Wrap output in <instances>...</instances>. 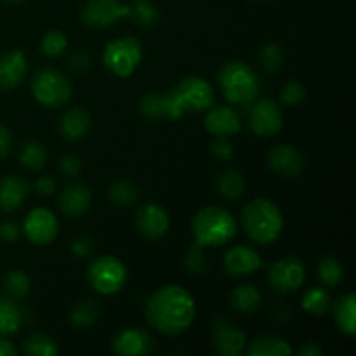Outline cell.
I'll list each match as a JSON object with an SVG mask.
<instances>
[{
  "mask_svg": "<svg viewBox=\"0 0 356 356\" xmlns=\"http://www.w3.org/2000/svg\"><path fill=\"white\" fill-rule=\"evenodd\" d=\"M306 278V268L299 257L289 256L275 261L268 271V282L278 294L298 291Z\"/></svg>",
  "mask_w": 356,
  "mask_h": 356,
  "instance_id": "9c48e42d",
  "label": "cell"
},
{
  "mask_svg": "<svg viewBox=\"0 0 356 356\" xmlns=\"http://www.w3.org/2000/svg\"><path fill=\"white\" fill-rule=\"evenodd\" d=\"M90 124V115L87 113L83 108H70L65 115H63L61 122H59V131L70 141H76V139H82L83 136L89 132Z\"/></svg>",
  "mask_w": 356,
  "mask_h": 356,
  "instance_id": "7402d4cb",
  "label": "cell"
},
{
  "mask_svg": "<svg viewBox=\"0 0 356 356\" xmlns=\"http://www.w3.org/2000/svg\"><path fill=\"white\" fill-rule=\"evenodd\" d=\"M16 353L17 350L14 348V344L0 336V356H16Z\"/></svg>",
  "mask_w": 356,
  "mask_h": 356,
  "instance_id": "681fc988",
  "label": "cell"
},
{
  "mask_svg": "<svg viewBox=\"0 0 356 356\" xmlns=\"http://www.w3.org/2000/svg\"><path fill=\"white\" fill-rule=\"evenodd\" d=\"M31 92L38 103L49 108L65 106L72 99V86L65 75L54 68H42L35 73Z\"/></svg>",
  "mask_w": 356,
  "mask_h": 356,
  "instance_id": "8992f818",
  "label": "cell"
},
{
  "mask_svg": "<svg viewBox=\"0 0 356 356\" xmlns=\"http://www.w3.org/2000/svg\"><path fill=\"white\" fill-rule=\"evenodd\" d=\"M129 6L118 0H87L82 7V23L90 28H104L120 17H127Z\"/></svg>",
  "mask_w": 356,
  "mask_h": 356,
  "instance_id": "8fae6325",
  "label": "cell"
},
{
  "mask_svg": "<svg viewBox=\"0 0 356 356\" xmlns=\"http://www.w3.org/2000/svg\"><path fill=\"white\" fill-rule=\"evenodd\" d=\"M28 183L19 176H6L0 181V211L13 212L24 202L28 195Z\"/></svg>",
  "mask_w": 356,
  "mask_h": 356,
  "instance_id": "44dd1931",
  "label": "cell"
},
{
  "mask_svg": "<svg viewBox=\"0 0 356 356\" xmlns=\"http://www.w3.org/2000/svg\"><path fill=\"white\" fill-rule=\"evenodd\" d=\"M229 302H232V306L238 313L249 315V313L257 312L259 306L263 305V294H261V291L256 285L243 284L238 285V287L232 292Z\"/></svg>",
  "mask_w": 356,
  "mask_h": 356,
  "instance_id": "603a6c76",
  "label": "cell"
},
{
  "mask_svg": "<svg viewBox=\"0 0 356 356\" xmlns=\"http://www.w3.org/2000/svg\"><path fill=\"white\" fill-rule=\"evenodd\" d=\"M334 318L341 332L353 337L356 334V298L353 294L343 296L334 305Z\"/></svg>",
  "mask_w": 356,
  "mask_h": 356,
  "instance_id": "cb8c5ba5",
  "label": "cell"
},
{
  "mask_svg": "<svg viewBox=\"0 0 356 356\" xmlns=\"http://www.w3.org/2000/svg\"><path fill=\"white\" fill-rule=\"evenodd\" d=\"M90 287L103 296L117 294L127 280V270L124 263L115 256H101L94 261L87 271Z\"/></svg>",
  "mask_w": 356,
  "mask_h": 356,
  "instance_id": "ba28073f",
  "label": "cell"
},
{
  "mask_svg": "<svg viewBox=\"0 0 356 356\" xmlns=\"http://www.w3.org/2000/svg\"><path fill=\"white\" fill-rule=\"evenodd\" d=\"M205 129L214 138H232L242 131V120L232 106H211L205 117Z\"/></svg>",
  "mask_w": 356,
  "mask_h": 356,
  "instance_id": "e0dca14e",
  "label": "cell"
},
{
  "mask_svg": "<svg viewBox=\"0 0 356 356\" xmlns=\"http://www.w3.org/2000/svg\"><path fill=\"white\" fill-rule=\"evenodd\" d=\"M7 2H14V3H16V2H23V0H7Z\"/></svg>",
  "mask_w": 356,
  "mask_h": 356,
  "instance_id": "816d5d0a",
  "label": "cell"
},
{
  "mask_svg": "<svg viewBox=\"0 0 356 356\" xmlns=\"http://www.w3.org/2000/svg\"><path fill=\"white\" fill-rule=\"evenodd\" d=\"M80 169H82V162H80L79 156L66 155L59 160V170H61L65 176L75 177L76 174L80 172Z\"/></svg>",
  "mask_w": 356,
  "mask_h": 356,
  "instance_id": "ee69618b",
  "label": "cell"
},
{
  "mask_svg": "<svg viewBox=\"0 0 356 356\" xmlns=\"http://www.w3.org/2000/svg\"><path fill=\"white\" fill-rule=\"evenodd\" d=\"M273 316L275 318H280L282 322H284V320H287L289 316H291V312H289V308H285V306H278V308L273 309Z\"/></svg>",
  "mask_w": 356,
  "mask_h": 356,
  "instance_id": "f907efd6",
  "label": "cell"
},
{
  "mask_svg": "<svg viewBox=\"0 0 356 356\" xmlns=\"http://www.w3.org/2000/svg\"><path fill=\"white\" fill-rule=\"evenodd\" d=\"M330 308V296L325 289L320 287H312L306 291V294L302 296V309L312 315L322 316L329 312Z\"/></svg>",
  "mask_w": 356,
  "mask_h": 356,
  "instance_id": "d6a6232c",
  "label": "cell"
},
{
  "mask_svg": "<svg viewBox=\"0 0 356 356\" xmlns=\"http://www.w3.org/2000/svg\"><path fill=\"white\" fill-rule=\"evenodd\" d=\"M66 44H68V42H66L65 33H61V31L58 30L47 31V33L44 35V38H42V52H44L47 58H58V56H61L63 52H65Z\"/></svg>",
  "mask_w": 356,
  "mask_h": 356,
  "instance_id": "74e56055",
  "label": "cell"
},
{
  "mask_svg": "<svg viewBox=\"0 0 356 356\" xmlns=\"http://www.w3.org/2000/svg\"><path fill=\"white\" fill-rule=\"evenodd\" d=\"M19 226L14 225V222L6 221L0 225V238H2L3 242H16V240L19 238Z\"/></svg>",
  "mask_w": 356,
  "mask_h": 356,
  "instance_id": "f6af8a7d",
  "label": "cell"
},
{
  "mask_svg": "<svg viewBox=\"0 0 356 356\" xmlns=\"http://www.w3.org/2000/svg\"><path fill=\"white\" fill-rule=\"evenodd\" d=\"M35 190H37L38 195H44V197H49V195H52V193H54V190H56L54 177L42 176L40 179L35 183Z\"/></svg>",
  "mask_w": 356,
  "mask_h": 356,
  "instance_id": "bcb514c9",
  "label": "cell"
},
{
  "mask_svg": "<svg viewBox=\"0 0 356 356\" xmlns=\"http://www.w3.org/2000/svg\"><path fill=\"white\" fill-rule=\"evenodd\" d=\"M256 2H263V0H256Z\"/></svg>",
  "mask_w": 356,
  "mask_h": 356,
  "instance_id": "f5cc1de1",
  "label": "cell"
},
{
  "mask_svg": "<svg viewBox=\"0 0 356 356\" xmlns=\"http://www.w3.org/2000/svg\"><path fill=\"white\" fill-rule=\"evenodd\" d=\"M249 356H287L292 355V348L285 339L278 336H261L247 348Z\"/></svg>",
  "mask_w": 356,
  "mask_h": 356,
  "instance_id": "484cf974",
  "label": "cell"
},
{
  "mask_svg": "<svg viewBox=\"0 0 356 356\" xmlns=\"http://www.w3.org/2000/svg\"><path fill=\"white\" fill-rule=\"evenodd\" d=\"M184 266L193 275H200L207 270V259H205L204 250H202V247L198 243L191 245L190 250L186 252V256H184Z\"/></svg>",
  "mask_w": 356,
  "mask_h": 356,
  "instance_id": "ab89813d",
  "label": "cell"
},
{
  "mask_svg": "<svg viewBox=\"0 0 356 356\" xmlns=\"http://www.w3.org/2000/svg\"><path fill=\"white\" fill-rule=\"evenodd\" d=\"M23 232L35 245H47L58 236L59 222L49 209L37 207L24 219Z\"/></svg>",
  "mask_w": 356,
  "mask_h": 356,
  "instance_id": "7c38bea8",
  "label": "cell"
},
{
  "mask_svg": "<svg viewBox=\"0 0 356 356\" xmlns=\"http://www.w3.org/2000/svg\"><path fill=\"white\" fill-rule=\"evenodd\" d=\"M219 86L226 101L240 108L250 106L261 90L259 76L243 61L226 63L219 72Z\"/></svg>",
  "mask_w": 356,
  "mask_h": 356,
  "instance_id": "277c9868",
  "label": "cell"
},
{
  "mask_svg": "<svg viewBox=\"0 0 356 356\" xmlns=\"http://www.w3.org/2000/svg\"><path fill=\"white\" fill-rule=\"evenodd\" d=\"M10 146H13V138H10L9 129L0 124V159H3L10 152Z\"/></svg>",
  "mask_w": 356,
  "mask_h": 356,
  "instance_id": "7dc6e473",
  "label": "cell"
},
{
  "mask_svg": "<svg viewBox=\"0 0 356 356\" xmlns=\"http://www.w3.org/2000/svg\"><path fill=\"white\" fill-rule=\"evenodd\" d=\"M298 355L301 356H320L322 355V348L315 343H306L298 350Z\"/></svg>",
  "mask_w": 356,
  "mask_h": 356,
  "instance_id": "c3c4849f",
  "label": "cell"
},
{
  "mask_svg": "<svg viewBox=\"0 0 356 356\" xmlns=\"http://www.w3.org/2000/svg\"><path fill=\"white\" fill-rule=\"evenodd\" d=\"M152 336L139 327H127L113 339V351L120 356H143L153 351Z\"/></svg>",
  "mask_w": 356,
  "mask_h": 356,
  "instance_id": "9a60e30c",
  "label": "cell"
},
{
  "mask_svg": "<svg viewBox=\"0 0 356 356\" xmlns=\"http://www.w3.org/2000/svg\"><path fill=\"white\" fill-rule=\"evenodd\" d=\"M58 204L63 214L68 218H79L89 211L92 204V193L86 184L72 183L59 193Z\"/></svg>",
  "mask_w": 356,
  "mask_h": 356,
  "instance_id": "ac0fdd59",
  "label": "cell"
},
{
  "mask_svg": "<svg viewBox=\"0 0 356 356\" xmlns=\"http://www.w3.org/2000/svg\"><path fill=\"white\" fill-rule=\"evenodd\" d=\"M242 226L256 243H273L284 229V216L278 205L268 198H256L242 211Z\"/></svg>",
  "mask_w": 356,
  "mask_h": 356,
  "instance_id": "7a4b0ae2",
  "label": "cell"
},
{
  "mask_svg": "<svg viewBox=\"0 0 356 356\" xmlns=\"http://www.w3.org/2000/svg\"><path fill=\"white\" fill-rule=\"evenodd\" d=\"M218 190L219 193L229 200H236L245 191V181H243L242 174L235 169H228L219 176L218 179Z\"/></svg>",
  "mask_w": 356,
  "mask_h": 356,
  "instance_id": "1f68e13d",
  "label": "cell"
},
{
  "mask_svg": "<svg viewBox=\"0 0 356 356\" xmlns=\"http://www.w3.org/2000/svg\"><path fill=\"white\" fill-rule=\"evenodd\" d=\"M257 59H259V65L264 72L277 73L278 70L284 66V61H285L284 49L277 44H266L259 51Z\"/></svg>",
  "mask_w": 356,
  "mask_h": 356,
  "instance_id": "8d00e7d4",
  "label": "cell"
},
{
  "mask_svg": "<svg viewBox=\"0 0 356 356\" xmlns=\"http://www.w3.org/2000/svg\"><path fill=\"white\" fill-rule=\"evenodd\" d=\"M167 94L169 103V120H179L188 111H205L214 106L216 92L211 83L202 76L191 75L181 80Z\"/></svg>",
  "mask_w": 356,
  "mask_h": 356,
  "instance_id": "3957f363",
  "label": "cell"
},
{
  "mask_svg": "<svg viewBox=\"0 0 356 356\" xmlns=\"http://www.w3.org/2000/svg\"><path fill=\"white\" fill-rule=\"evenodd\" d=\"M193 238L200 247H218L236 235V221L222 207H204L193 218Z\"/></svg>",
  "mask_w": 356,
  "mask_h": 356,
  "instance_id": "5b68a950",
  "label": "cell"
},
{
  "mask_svg": "<svg viewBox=\"0 0 356 356\" xmlns=\"http://www.w3.org/2000/svg\"><path fill=\"white\" fill-rule=\"evenodd\" d=\"M139 111L149 122L169 118V103L165 92H148L139 101Z\"/></svg>",
  "mask_w": 356,
  "mask_h": 356,
  "instance_id": "4316f807",
  "label": "cell"
},
{
  "mask_svg": "<svg viewBox=\"0 0 356 356\" xmlns=\"http://www.w3.org/2000/svg\"><path fill=\"white\" fill-rule=\"evenodd\" d=\"M145 313L153 329L165 336H177L193 323L197 305L193 296L181 285H165L149 296Z\"/></svg>",
  "mask_w": 356,
  "mask_h": 356,
  "instance_id": "6da1fadb",
  "label": "cell"
},
{
  "mask_svg": "<svg viewBox=\"0 0 356 356\" xmlns=\"http://www.w3.org/2000/svg\"><path fill=\"white\" fill-rule=\"evenodd\" d=\"M90 56L86 51H75L68 58V68L75 73H82L89 70Z\"/></svg>",
  "mask_w": 356,
  "mask_h": 356,
  "instance_id": "7bdbcfd3",
  "label": "cell"
},
{
  "mask_svg": "<svg viewBox=\"0 0 356 356\" xmlns=\"http://www.w3.org/2000/svg\"><path fill=\"white\" fill-rule=\"evenodd\" d=\"M24 75H26V56L23 54V51L14 49L0 56V89H14L19 86Z\"/></svg>",
  "mask_w": 356,
  "mask_h": 356,
  "instance_id": "ffe728a7",
  "label": "cell"
},
{
  "mask_svg": "<svg viewBox=\"0 0 356 356\" xmlns=\"http://www.w3.org/2000/svg\"><path fill=\"white\" fill-rule=\"evenodd\" d=\"M268 167L282 177H296L305 169V156L294 146L278 145L268 153Z\"/></svg>",
  "mask_w": 356,
  "mask_h": 356,
  "instance_id": "2e32d148",
  "label": "cell"
},
{
  "mask_svg": "<svg viewBox=\"0 0 356 356\" xmlns=\"http://www.w3.org/2000/svg\"><path fill=\"white\" fill-rule=\"evenodd\" d=\"M170 226L169 214L159 204L143 205L136 216V228L146 240H160L167 235Z\"/></svg>",
  "mask_w": 356,
  "mask_h": 356,
  "instance_id": "4fadbf2b",
  "label": "cell"
},
{
  "mask_svg": "<svg viewBox=\"0 0 356 356\" xmlns=\"http://www.w3.org/2000/svg\"><path fill=\"white\" fill-rule=\"evenodd\" d=\"M2 291L6 298L21 301L30 292V278L23 270H13L6 275L2 282Z\"/></svg>",
  "mask_w": 356,
  "mask_h": 356,
  "instance_id": "f546056e",
  "label": "cell"
},
{
  "mask_svg": "<svg viewBox=\"0 0 356 356\" xmlns=\"http://www.w3.org/2000/svg\"><path fill=\"white\" fill-rule=\"evenodd\" d=\"M24 353L28 356H56L59 348L52 337L45 334H31L23 344Z\"/></svg>",
  "mask_w": 356,
  "mask_h": 356,
  "instance_id": "836d02e7",
  "label": "cell"
},
{
  "mask_svg": "<svg viewBox=\"0 0 356 356\" xmlns=\"http://www.w3.org/2000/svg\"><path fill=\"white\" fill-rule=\"evenodd\" d=\"M139 197V190L132 181L120 179L111 184L110 188V200L118 207H129L134 204Z\"/></svg>",
  "mask_w": 356,
  "mask_h": 356,
  "instance_id": "d590c367",
  "label": "cell"
},
{
  "mask_svg": "<svg viewBox=\"0 0 356 356\" xmlns=\"http://www.w3.org/2000/svg\"><path fill=\"white\" fill-rule=\"evenodd\" d=\"M99 315L101 309L97 302L92 299H83L73 306L72 313H70V323L76 329H87L97 322Z\"/></svg>",
  "mask_w": 356,
  "mask_h": 356,
  "instance_id": "f1b7e54d",
  "label": "cell"
},
{
  "mask_svg": "<svg viewBox=\"0 0 356 356\" xmlns=\"http://www.w3.org/2000/svg\"><path fill=\"white\" fill-rule=\"evenodd\" d=\"M141 59L143 47L134 37L117 38V40L106 44L103 52V65L120 79L132 75Z\"/></svg>",
  "mask_w": 356,
  "mask_h": 356,
  "instance_id": "52a82bcc",
  "label": "cell"
},
{
  "mask_svg": "<svg viewBox=\"0 0 356 356\" xmlns=\"http://www.w3.org/2000/svg\"><path fill=\"white\" fill-rule=\"evenodd\" d=\"M263 266L261 256L247 245H236L229 249L225 256V270L233 277L250 275Z\"/></svg>",
  "mask_w": 356,
  "mask_h": 356,
  "instance_id": "d6986e66",
  "label": "cell"
},
{
  "mask_svg": "<svg viewBox=\"0 0 356 356\" xmlns=\"http://www.w3.org/2000/svg\"><path fill=\"white\" fill-rule=\"evenodd\" d=\"M211 153L214 159L221 160V162H228L233 159V146L228 141V138H216L211 143Z\"/></svg>",
  "mask_w": 356,
  "mask_h": 356,
  "instance_id": "60d3db41",
  "label": "cell"
},
{
  "mask_svg": "<svg viewBox=\"0 0 356 356\" xmlns=\"http://www.w3.org/2000/svg\"><path fill=\"white\" fill-rule=\"evenodd\" d=\"M306 97V87L301 82H287L280 90V99L282 103L287 104V106H298L305 101Z\"/></svg>",
  "mask_w": 356,
  "mask_h": 356,
  "instance_id": "f35d334b",
  "label": "cell"
},
{
  "mask_svg": "<svg viewBox=\"0 0 356 356\" xmlns=\"http://www.w3.org/2000/svg\"><path fill=\"white\" fill-rule=\"evenodd\" d=\"M212 341L214 348L222 356H236L245 350L247 337L238 327L226 318H216L212 325Z\"/></svg>",
  "mask_w": 356,
  "mask_h": 356,
  "instance_id": "5bb4252c",
  "label": "cell"
},
{
  "mask_svg": "<svg viewBox=\"0 0 356 356\" xmlns=\"http://www.w3.org/2000/svg\"><path fill=\"white\" fill-rule=\"evenodd\" d=\"M94 250V242L89 238V236H76L72 242V252L75 254L80 259H87V257L92 254Z\"/></svg>",
  "mask_w": 356,
  "mask_h": 356,
  "instance_id": "b9f144b4",
  "label": "cell"
},
{
  "mask_svg": "<svg viewBox=\"0 0 356 356\" xmlns=\"http://www.w3.org/2000/svg\"><path fill=\"white\" fill-rule=\"evenodd\" d=\"M344 270L341 263L334 257H323L318 264V280L322 282L323 287L334 289L343 282Z\"/></svg>",
  "mask_w": 356,
  "mask_h": 356,
  "instance_id": "e575fe53",
  "label": "cell"
},
{
  "mask_svg": "<svg viewBox=\"0 0 356 356\" xmlns=\"http://www.w3.org/2000/svg\"><path fill=\"white\" fill-rule=\"evenodd\" d=\"M24 322V312L9 298L0 299V336H13Z\"/></svg>",
  "mask_w": 356,
  "mask_h": 356,
  "instance_id": "d4e9b609",
  "label": "cell"
},
{
  "mask_svg": "<svg viewBox=\"0 0 356 356\" xmlns=\"http://www.w3.org/2000/svg\"><path fill=\"white\" fill-rule=\"evenodd\" d=\"M19 162L28 170H40L47 162V149L40 141H35V139L26 141L21 148Z\"/></svg>",
  "mask_w": 356,
  "mask_h": 356,
  "instance_id": "4dcf8cb0",
  "label": "cell"
},
{
  "mask_svg": "<svg viewBox=\"0 0 356 356\" xmlns=\"http://www.w3.org/2000/svg\"><path fill=\"white\" fill-rule=\"evenodd\" d=\"M249 108V125L254 134L259 138H271L280 132L284 125V113L277 101L259 99L254 101Z\"/></svg>",
  "mask_w": 356,
  "mask_h": 356,
  "instance_id": "30bf717a",
  "label": "cell"
},
{
  "mask_svg": "<svg viewBox=\"0 0 356 356\" xmlns=\"http://www.w3.org/2000/svg\"><path fill=\"white\" fill-rule=\"evenodd\" d=\"M129 6V14L127 17H131L138 26H155L159 23V9H156L155 3L152 0H132L127 3Z\"/></svg>",
  "mask_w": 356,
  "mask_h": 356,
  "instance_id": "83f0119b",
  "label": "cell"
}]
</instances>
